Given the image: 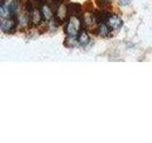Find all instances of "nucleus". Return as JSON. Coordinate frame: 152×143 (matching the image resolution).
I'll return each mask as SVG.
<instances>
[{
  "mask_svg": "<svg viewBox=\"0 0 152 143\" xmlns=\"http://www.w3.org/2000/svg\"><path fill=\"white\" fill-rule=\"evenodd\" d=\"M35 1H36L37 3H38V2H39V3H42L43 1H44V0H35Z\"/></svg>",
  "mask_w": 152,
  "mask_h": 143,
  "instance_id": "4468645a",
  "label": "nucleus"
},
{
  "mask_svg": "<svg viewBox=\"0 0 152 143\" xmlns=\"http://www.w3.org/2000/svg\"><path fill=\"white\" fill-rule=\"evenodd\" d=\"M107 23L112 30H119V29L123 26L122 18L119 15H117V14H113V13H111L110 15H109Z\"/></svg>",
  "mask_w": 152,
  "mask_h": 143,
  "instance_id": "7ed1b4c3",
  "label": "nucleus"
},
{
  "mask_svg": "<svg viewBox=\"0 0 152 143\" xmlns=\"http://www.w3.org/2000/svg\"><path fill=\"white\" fill-rule=\"evenodd\" d=\"M77 42H78V38H76V36H69V38H66L65 41V46L73 48L77 45Z\"/></svg>",
  "mask_w": 152,
  "mask_h": 143,
  "instance_id": "1a4fd4ad",
  "label": "nucleus"
},
{
  "mask_svg": "<svg viewBox=\"0 0 152 143\" xmlns=\"http://www.w3.org/2000/svg\"><path fill=\"white\" fill-rule=\"evenodd\" d=\"M112 29L109 27V25L107 23V22H104V23H101L99 24V27L97 29V32L99 35H101L103 37H106V36H108L109 33L111 32Z\"/></svg>",
  "mask_w": 152,
  "mask_h": 143,
  "instance_id": "0eeeda50",
  "label": "nucleus"
},
{
  "mask_svg": "<svg viewBox=\"0 0 152 143\" xmlns=\"http://www.w3.org/2000/svg\"><path fill=\"white\" fill-rule=\"evenodd\" d=\"M0 29L3 32L13 33L16 31V18H2L0 21Z\"/></svg>",
  "mask_w": 152,
  "mask_h": 143,
  "instance_id": "f03ea898",
  "label": "nucleus"
},
{
  "mask_svg": "<svg viewBox=\"0 0 152 143\" xmlns=\"http://www.w3.org/2000/svg\"><path fill=\"white\" fill-rule=\"evenodd\" d=\"M5 2H6V0H1V3H0V6H3V5H5Z\"/></svg>",
  "mask_w": 152,
  "mask_h": 143,
  "instance_id": "ddd939ff",
  "label": "nucleus"
},
{
  "mask_svg": "<svg viewBox=\"0 0 152 143\" xmlns=\"http://www.w3.org/2000/svg\"><path fill=\"white\" fill-rule=\"evenodd\" d=\"M42 19H43L42 13L37 7L33 9L30 13V20H31V23L33 24V25H38V24H40Z\"/></svg>",
  "mask_w": 152,
  "mask_h": 143,
  "instance_id": "423d86ee",
  "label": "nucleus"
},
{
  "mask_svg": "<svg viewBox=\"0 0 152 143\" xmlns=\"http://www.w3.org/2000/svg\"><path fill=\"white\" fill-rule=\"evenodd\" d=\"M84 10H85L86 12H88V13H91L93 11V6H92L91 1L88 0V1L85 2V4H84Z\"/></svg>",
  "mask_w": 152,
  "mask_h": 143,
  "instance_id": "9b49d317",
  "label": "nucleus"
},
{
  "mask_svg": "<svg viewBox=\"0 0 152 143\" xmlns=\"http://www.w3.org/2000/svg\"><path fill=\"white\" fill-rule=\"evenodd\" d=\"M89 41H90V38H89L88 33L84 30H81L80 33L78 35V42L82 46H86L88 44Z\"/></svg>",
  "mask_w": 152,
  "mask_h": 143,
  "instance_id": "6e6552de",
  "label": "nucleus"
},
{
  "mask_svg": "<svg viewBox=\"0 0 152 143\" xmlns=\"http://www.w3.org/2000/svg\"><path fill=\"white\" fill-rule=\"evenodd\" d=\"M82 29V20L78 15L69 16L65 27V32L69 36H77Z\"/></svg>",
  "mask_w": 152,
  "mask_h": 143,
  "instance_id": "f257e3e1",
  "label": "nucleus"
},
{
  "mask_svg": "<svg viewBox=\"0 0 152 143\" xmlns=\"http://www.w3.org/2000/svg\"><path fill=\"white\" fill-rule=\"evenodd\" d=\"M41 13H42V16L43 19L45 21H50L54 16V11L52 10V8L50 7V5L49 3H44L42 4L41 7Z\"/></svg>",
  "mask_w": 152,
  "mask_h": 143,
  "instance_id": "20e7f679",
  "label": "nucleus"
},
{
  "mask_svg": "<svg viewBox=\"0 0 152 143\" xmlns=\"http://www.w3.org/2000/svg\"><path fill=\"white\" fill-rule=\"evenodd\" d=\"M66 11H68V17L72 15H80L82 13V6L78 3H68L66 4Z\"/></svg>",
  "mask_w": 152,
  "mask_h": 143,
  "instance_id": "39448f33",
  "label": "nucleus"
},
{
  "mask_svg": "<svg viewBox=\"0 0 152 143\" xmlns=\"http://www.w3.org/2000/svg\"><path fill=\"white\" fill-rule=\"evenodd\" d=\"M130 2V0H120L119 1V4L122 5V6H126V5H128Z\"/></svg>",
  "mask_w": 152,
  "mask_h": 143,
  "instance_id": "f8f14e48",
  "label": "nucleus"
},
{
  "mask_svg": "<svg viewBox=\"0 0 152 143\" xmlns=\"http://www.w3.org/2000/svg\"><path fill=\"white\" fill-rule=\"evenodd\" d=\"M96 3L98 7L101 9H107V7L110 6V3L108 2V0H96Z\"/></svg>",
  "mask_w": 152,
  "mask_h": 143,
  "instance_id": "9d476101",
  "label": "nucleus"
}]
</instances>
